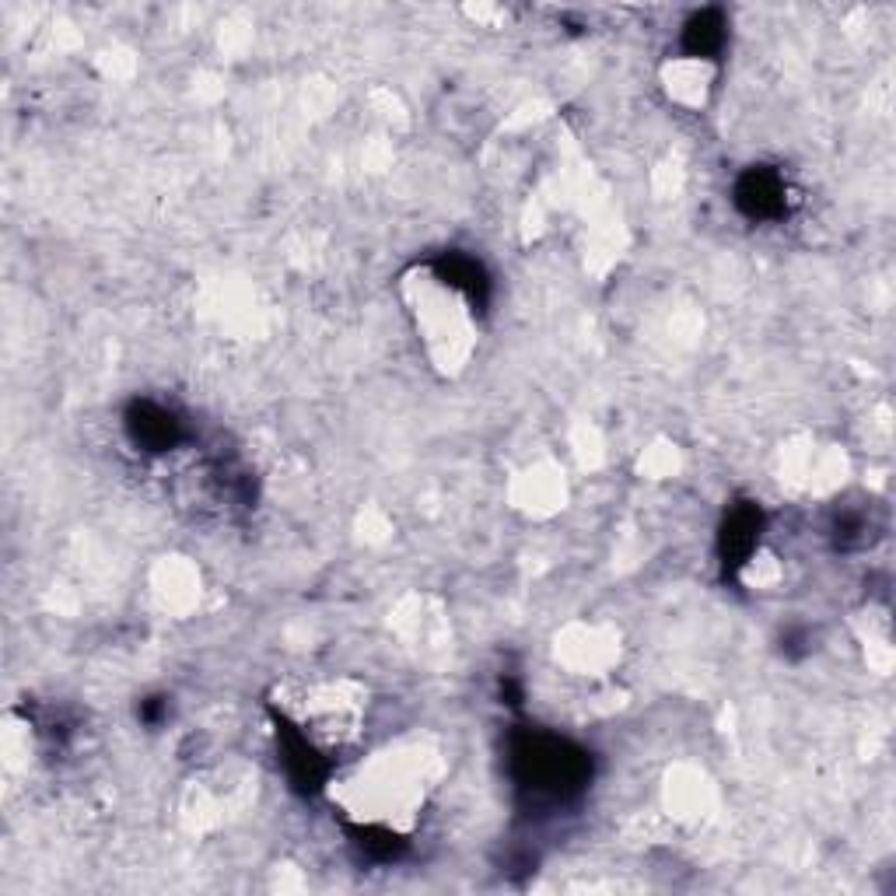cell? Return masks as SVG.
<instances>
[{
  "instance_id": "5b68a950",
  "label": "cell",
  "mask_w": 896,
  "mask_h": 896,
  "mask_svg": "<svg viewBox=\"0 0 896 896\" xmlns=\"http://www.w3.org/2000/svg\"><path fill=\"white\" fill-rule=\"evenodd\" d=\"M686 42H690L693 57H711L714 50L722 47V21L714 18V14H701V18L690 26Z\"/></svg>"
},
{
  "instance_id": "3957f363",
  "label": "cell",
  "mask_w": 896,
  "mask_h": 896,
  "mask_svg": "<svg viewBox=\"0 0 896 896\" xmlns=\"http://www.w3.org/2000/svg\"><path fill=\"white\" fill-rule=\"evenodd\" d=\"M130 428H133V435H138V441H144L147 448H169L175 441V435H179L175 420L165 410L151 407V403H144V407L133 410Z\"/></svg>"
},
{
  "instance_id": "7a4b0ae2",
  "label": "cell",
  "mask_w": 896,
  "mask_h": 896,
  "mask_svg": "<svg viewBox=\"0 0 896 896\" xmlns=\"http://www.w3.org/2000/svg\"><path fill=\"white\" fill-rule=\"evenodd\" d=\"M735 200H739V207L753 217H774L784 211V183L767 169H753L743 175V183H739V190H735Z\"/></svg>"
},
{
  "instance_id": "6da1fadb",
  "label": "cell",
  "mask_w": 896,
  "mask_h": 896,
  "mask_svg": "<svg viewBox=\"0 0 896 896\" xmlns=\"http://www.w3.org/2000/svg\"><path fill=\"white\" fill-rule=\"evenodd\" d=\"M515 764L522 771V781L536 792H568L578 788L589 774L586 756L571 750L568 743H557V739H526V743L515 750Z\"/></svg>"
},
{
  "instance_id": "277c9868",
  "label": "cell",
  "mask_w": 896,
  "mask_h": 896,
  "mask_svg": "<svg viewBox=\"0 0 896 896\" xmlns=\"http://www.w3.org/2000/svg\"><path fill=\"white\" fill-rule=\"evenodd\" d=\"M756 529H760V511L739 508L729 519V526H725V553L746 557L753 550V543H756V536H753Z\"/></svg>"
}]
</instances>
